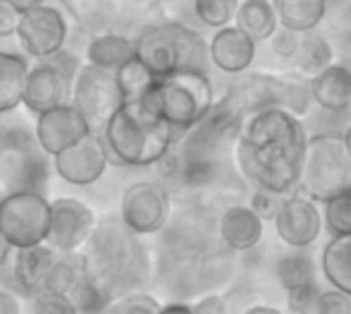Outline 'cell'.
I'll return each instance as SVG.
<instances>
[{"mask_svg":"<svg viewBox=\"0 0 351 314\" xmlns=\"http://www.w3.org/2000/svg\"><path fill=\"white\" fill-rule=\"evenodd\" d=\"M306 140L304 123L286 109L249 113L237 134L239 169L255 189L288 195L298 187Z\"/></svg>","mask_w":351,"mask_h":314,"instance_id":"1","label":"cell"},{"mask_svg":"<svg viewBox=\"0 0 351 314\" xmlns=\"http://www.w3.org/2000/svg\"><path fill=\"white\" fill-rule=\"evenodd\" d=\"M86 280L109 304L113 298L136 292L148 278V255L123 222H101L78 251Z\"/></svg>","mask_w":351,"mask_h":314,"instance_id":"2","label":"cell"},{"mask_svg":"<svg viewBox=\"0 0 351 314\" xmlns=\"http://www.w3.org/2000/svg\"><path fill=\"white\" fill-rule=\"evenodd\" d=\"M179 138L146 99L123 103L103 128L109 160L121 167L156 165Z\"/></svg>","mask_w":351,"mask_h":314,"instance_id":"3","label":"cell"},{"mask_svg":"<svg viewBox=\"0 0 351 314\" xmlns=\"http://www.w3.org/2000/svg\"><path fill=\"white\" fill-rule=\"evenodd\" d=\"M134 56L156 76L179 70H208L206 39L183 23H160L134 41Z\"/></svg>","mask_w":351,"mask_h":314,"instance_id":"4","label":"cell"},{"mask_svg":"<svg viewBox=\"0 0 351 314\" xmlns=\"http://www.w3.org/2000/svg\"><path fill=\"white\" fill-rule=\"evenodd\" d=\"M181 136L206 119L214 107V88L204 70H179L156 80L144 97Z\"/></svg>","mask_w":351,"mask_h":314,"instance_id":"5","label":"cell"},{"mask_svg":"<svg viewBox=\"0 0 351 314\" xmlns=\"http://www.w3.org/2000/svg\"><path fill=\"white\" fill-rule=\"evenodd\" d=\"M298 189L317 204H325L335 195L351 191V152L343 136L337 132L308 136Z\"/></svg>","mask_w":351,"mask_h":314,"instance_id":"6","label":"cell"},{"mask_svg":"<svg viewBox=\"0 0 351 314\" xmlns=\"http://www.w3.org/2000/svg\"><path fill=\"white\" fill-rule=\"evenodd\" d=\"M45 152L25 128H0V185L10 191H39L47 177Z\"/></svg>","mask_w":351,"mask_h":314,"instance_id":"7","label":"cell"},{"mask_svg":"<svg viewBox=\"0 0 351 314\" xmlns=\"http://www.w3.org/2000/svg\"><path fill=\"white\" fill-rule=\"evenodd\" d=\"M49 230V202L39 191H10L0 200V232L14 249L41 245Z\"/></svg>","mask_w":351,"mask_h":314,"instance_id":"8","label":"cell"},{"mask_svg":"<svg viewBox=\"0 0 351 314\" xmlns=\"http://www.w3.org/2000/svg\"><path fill=\"white\" fill-rule=\"evenodd\" d=\"M70 103L84 115L93 132H103L111 115L123 105L115 72L88 62L80 64L72 80Z\"/></svg>","mask_w":351,"mask_h":314,"instance_id":"9","label":"cell"},{"mask_svg":"<svg viewBox=\"0 0 351 314\" xmlns=\"http://www.w3.org/2000/svg\"><path fill=\"white\" fill-rule=\"evenodd\" d=\"M121 222L138 237L160 232L171 218V195L154 181L132 183L121 197Z\"/></svg>","mask_w":351,"mask_h":314,"instance_id":"10","label":"cell"},{"mask_svg":"<svg viewBox=\"0 0 351 314\" xmlns=\"http://www.w3.org/2000/svg\"><path fill=\"white\" fill-rule=\"evenodd\" d=\"M97 226L93 210L76 197H58L49 202V230L45 245L58 255L78 253Z\"/></svg>","mask_w":351,"mask_h":314,"instance_id":"11","label":"cell"},{"mask_svg":"<svg viewBox=\"0 0 351 314\" xmlns=\"http://www.w3.org/2000/svg\"><path fill=\"white\" fill-rule=\"evenodd\" d=\"M68 33V23L62 10L41 4L21 14L14 35L29 56L35 60H47L66 47Z\"/></svg>","mask_w":351,"mask_h":314,"instance_id":"12","label":"cell"},{"mask_svg":"<svg viewBox=\"0 0 351 314\" xmlns=\"http://www.w3.org/2000/svg\"><path fill=\"white\" fill-rule=\"evenodd\" d=\"M51 165L58 177L70 185L86 187L97 183L105 175V169L109 165V150L103 140V134H86L76 144L53 154Z\"/></svg>","mask_w":351,"mask_h":314,"instance_id":"13","label":"cell"},{"mask_svg":"<svg viewBox=\"0 0 351 314\" xmlns=\"http://www.w3.org/2000/svg\"><path fill=\"white\" fill-rule=\"evenodd\" d=\"M276 232L290 249H308L325 228L317 202L304 193H288L274 218Z\"/></svg>","mask_w":351,"mask_h":314,"instance_id":"14","label":"cell"},{"mask_svg":"<svg viewBox=\"0 0 351 314\" xmlns=\"http://www.w3.org/2000/svg\"><path fill=\"white\" fill-rule=\"evenodd\" d=\"M90 132H93L90 123L70 101L60 103L49 111L37 115L35 121L37 144L47 156L62 152L64 148L76 144L80 138H84Z\"/></svg>","mask_w":351,"mask_h":314,"instance_id":"15","label":"cell"},{"mask_svg":"<svg viewBox=\"0 0 351 314\" xmlns=\"http://www.w3.org/2000/svg\"><path fill=\"white\" fill-rule=\"evenodd\" d=\"M72 82L47 60H39L33 68L27 72L25 90H23V105L35 113L41 115L49 111L51 107L66 103L70 97Z\"/></svg>","mask_w":351,"mask_h":314,"instance_id":"16","label":"cell"},{"mask_svg":"<svg viewBox=\"0 0 351 314\" xmlns=\"http://www.w3.org/2000/svg\"><path fill=\"white\" fill-rule=\"evenodd\" d=\"M255 49L257 43L234 25L218 29L208 43L210 62L226 74H243L253 64Z\"/></svg>","mask_w":351,"mask_h":314,"instance_id":"17","label":"cell"},{"mask_svg":"<svg viewBox=\"0 0 351 314\" xmlns=\"http://www.w3.org/2000/svg\"><path fill=\"white\" fill-rule=\"evenodd\" d=\"M218 237L230 251H251L263 239V220L251 206H232L218 220Z\"/></svg>","mask_w":351,"mask_h":314,"instance_id":"18","label":"cell"},{"mask_svg":"<svg viewBox=\"0 0 351 314\" xmlns=\"http://www.w3.org/2000/svg\"><path fill=\"white\" fill-rule=\"evenodd\" d=\"M313 101L329 113H341L351 107V68L331 64L311 78Z\"/></svg>","mask_w":351,"mask_h":314,"instance_id":"19","label":"cell"},{"mask_svg":"<svg viewBox=\"0 0 351 314\" xmlns=\"http://www.w3.org/2000/svg\"><path fill=\"white\" fill-rule=\"evenodd\" d=\"M14 251L16 253L12 257V278L16 286L25 290L27 294L39 292L43 288L45 276L51 269L58 253L45 243L25 247V249H14Z\"/></svg>","mask_w":351,"mask_h":314,"instance_id":"20","label":"cell"},{"mask_svg":"<svg viewBox=\"0 0 351 314\" xmlns=\"http://www.w3.org/2000/svg\"><path fill=\"white\" fill-rule=\"evenodd\" d=\"M234 27L249 35L255 43L269 39L280 27L276 6L271 0H245L234 14Z\"/></svg>","mask_w":351,"mask_h":314,"instance_id":"21","label":"cell"},{"mask_svg":"<svg viewBox=\"0 0 351 314\" xmlns=\"http://www.w3.org/2000/svg\"><path fill=\"white\" fill-rule=\"evenodd\" d=\"M29 64L21 53L0 51V115L23 105V90Z\"/></svg>","mask_w":351,"mask_h":314,"instance_id":"22","label":"cell"},{"mask_svg":"<svg viewBox=\"0 0 351 314\" xmlns=\"http://www.w3.org/2000/svg\"><path fill=\"white\" fill-rule=\"evenodd\" d=\"M280 27L296 33L315 31L327 12V0H274Z\"/></svg>","mask_w":351,"mask_h":314,"instance_id":"23","label":"cell"},{"mask_svg":"<svg viewBox=\"0 0 351 314\" xmlns=\"http://www.w3.org/2000/svg\"><path fill=\"white\" fill-rule=\"evenodd\" d=\"M321 271L331 288L351 296V234L329 241L321 257Z\"/></svg>","mask_w":351,"mask_h":314,"instance_id":"24","label":"cell"},{"mask_svg":"<svg viewBox=\"0 0 351 314\" xmlns=\"http://www.w3.org/2000/svg\"><path fill=\"white\" fill-rule=\"evenodd\" d=\"M134 56V41L119 33H101L88 41L86 62L105 70H115Z\"/></svg>","mask_w":351,"mask_h":314,"instance_id":"25","label":"cell"},{"mask_svg":"<svg viewBox=\"0 0 351 314\" xmlns=\"http://www.w3.org/2000/svg\"><path fill=\"white\" fill-rule=\"evenodd\" d=\"M274 95L276 107L290 111L296 117L308 113L313 93H311V78L304 74H284L274 76Z\"/></svg>","mask_w":351,"mask_h":314,"instance_id":"26","label":"cell"},{"mask_svg":"<svg viewBox=\"0 0 351 314\" xmlns=\"http://www.w3.org/2000/svg\"><path fill=\"white\" fill-rule=\"evenodd\" d=\"M113 72H115V80H117L123 103L142 101L154 88V84L158 80L136 56H132L128 62H123Z\"/></svg>","mask_w":351,"mask_h":314,"instance_id":"27","label":"cell"},{"mask_svg":"<svg viewBox=\"0 0 351 314\" xmlns=\"http://www.w3.org/2000/svg\"><path fill=\"white\" fill-rule=\"evenodd\" d=\"M304 37H300V47L296 51V62L300 68V74L304 76H315L321 70H325L327 66H331L333 60V49L329 45V41L323 35H317L313 31L302 33Z\"/></svg>","mask_w":351,"mask_h":314,"instance_id":"28","label":"cell"},{"mask_svg":"<svg viewBox=\"0 0 351 314\" xmlns=\"http://www.w3.org/2000/svg\"><path fill=\"white\" fill-rule=\"evenodd\" d=\"M302 251L304 249H294V253L282 257L276 265V278L286 292L317 282V267L313 259Z\"/></svg>","mask_w":351,"mask_h":314,"instance_id":"29","label":"cell"},{"mask_svg":"<svg viewBox=\"0 0 351 314\" xmlns=\"http://www.w3.org/2000/svg\"><path fill=\"white\" fill-rule=\"evenodd\" d=\"M82 263H80V255L78 253H70V255H58L51 269L45 276L43 288L47 292L53 294H66L70 296L72 290L78 286V282L82 280Z\"/></svg>","mask_w":351,"mask_h":314,"instance_id":"30","label":"cell"},{"mask_svg":"<svg viewBox=\"0 0 351 314\" xmlns=\"http://www.w3.org/2000/svg\"><path fill=\"white\" fill-rule=\"evenodd\" d=\"M323 224L331 237L351 234V191L331 197L323 204Z\"/></svg>","mask_w":351,"mask_h":314,"instance_id":"31","label":"cell"},{"mask_svg":"<svg viewBox=\"0 0 351 314\" xmlns=\"http://www.w3.org/2000/svg\"><path fill=\"white\" fill-rule=\"evenodd\" d=\"M239 0H193L195 16L212 29L228 27L234 21Z\"/></svg>","mask_w":351,"mask_h":314,"instance_id":"32","label":"cell"},{"mask_svg":"<svg viewBox=\"0 0 351 314\" xmlns=\"http://www.w3.org/2000/svg\"><path fill=\"white\" fill-rule=\"evenodd\" d=\"M160 304L142 292H128L123 296L113 298L107 304L105 314H158Z\"/></svg>","mask_w":351,"mask_h":314,"instance_id":"33","label":"cell"},{"mask_svg":"<svg viewBox=\"0 0 351 314\" xmlns=\"http://www.w3.org/2000/svg\"><path fill=\"white\" fill-rule=\"evenodd\" d=\"M33 314H80V311L70 296L39 290L33 294Z\"/></svg>","mask_w":351,"mask_h":314,"instance_id":"34","label":"cell"},{"mask_svg":"<svg viewBox=\"0 0 351 314\" xmlns=\"http://www.w3.org/2000/svg\"><path fill=\"white\" fill-rule=\"evenodd\" d=\"M321 288L319 282L304 284L288 292V309L292 314H315V306L319 300Z\"/></svg>","mask_w":351,"mask_h":314,"instance_id":"35","label":"cell"},{"mask_svg":"<svg viewBox=\"0 0 351 314\" xmlns=\"http://www.w3.org/2000/svg\"><path fill=\"white\" fill-rule=\"evenodd\" d=\"M315 314H351V296L331 288V290H321Z\"/></svg>","mask_w":351,"mask_h":314,"instance_id":"36","label":"cell"},{"mask_svg":"<svg viewBox=\"0 0 351 314\" xmlns=\"http://www.w3.org/2000/svg\"><path fill=\"white\" fill-rule=\"evenodd\" d=\"M284 197L286 195H282V193H274L267 189H255V193L251 197V208L261 216V220H274Z\"/></svg>","mask_w":351,"mask_h":314,"instance_id":"37","label":"cell"},{"mask_svg":"<svg viewBox=\"0 0 351 314\" xmlns=\"http://www.w3.org/2000/svg\"><path fill=\"white\" fill-rule=\"evenodd\" d=\"M300 35L302 33H296L292 29H286V27H278L276 33L269 37L271 39V49L276 51V56L288 60V58H294L298 47H300Z\"/></svg>","mask_w":351,"mask_h":314,"instance_id":"38","label":"cell"},{"mask_svg":"<svg viewBox=\"0 0 351 314\" xmlns=\"http://www.w3.org/2000/svg\"><path fill=\"white\" fill-rule=\"evenodd\" d=\"M191 309L193 314H230L226 298L220 294H206Z\"/></svg>","mask_w":351,"mask_h":314,"instance_id":"39","label":"cell"},{"mask_svg":"<svg viewBox=\"0 0 351 314\" xmlns=\"http://www.w3.org/2000/svg\"><path fill=\"white\" fill-rule=\"evenodd\" d=\"M19 21H21V12H16V8L8 0H0V37L14 35Z\"/></svg>","mask_w":351,"mask_h":314,"instance_id":"40","label":"cell"},{"mask_svg":"<svg viewBox=\"0 0 351 314\" xmlns=\"http://www.w3.org/2000/svg\"><path fill=\"white\" fill-rule=\"evenodd\" d=\"M0 314H23L21 300L6 288L0 286Z\"/></svg>","mask_w":351,"mask_h":314,"instance_id":"41","label":"cell"},{"mask_svg":"<svg viewBox=\"0 0 351 314\" xmlns=\"http://www.w3.org/2000/svg\"><path fill=\"white\" fill-rule=\"evenodd\" d=\"M158 314H193V309L189 304H181V302H173L167 306H160Z\"/></svg>","mask_w":351,"mask_h":314,"instance_id":"42","label":"cell"},{"mask_svg":"<svg viewBox=\"0 0 351 314\" xmlns=\"http://www.w3.org/2000/svg\"><path fill=\"white\" fill-rule=\"evenodd\" d=\"M14 8H16V12H27V10H31V8H35V6H41V4H45V0H8Z\"/></svg>","mask_w":351,"mask_h":314,"instance_id":"43","label":"cell"},{"mask_svg":"<svg viewBox=\"0 0 351 314\" xmlns=\"http://www.w3.org/2000/svg\"><path fill=\"white\" fill-rule=\"evenodd\" d=\"M10 253H12V247H10V243H8V241L2 237V232H0V265H4V263L8 261Z\"/></svg>","mask_w":351,"mask_h":314,"instance_id":"44","label":"cell"},{"mask_svg":"<svg viewBox=\"0 0 351 314\" xmlns=\"http://www.w3.org/2000/svg\"><path fill=\"white\" fill-rule=\"evenodd\" d=\"M245 314H284L280 309L276 306H267V304H257V306H251Z\"/></svg>","mask_w":351,"mask_h":314,"instance_id":"45","label":"cell"},{"mask_svg":"<svg viewBox=\"0 0 351 314\" xmlns=\"http://www.w3.org/2000/svg\"><path fill=\"white\" fill-rule=\"evenodd\" d=\"M343 140H346V144H348V148H350L351 152V123L346 128V132H343Z\"/></svg>","mask_w":351,"mask_h":314,"instance_id":"46","label":"cell"},{"mask_svg":"<svg viewBox=\"0 0 351 314\" xmlns=\"http://www.w3.org/2000/svg\"><path fill=\"white\" fill-rule=\"evenodd\" d=\"M2 197H4V195H2V191H0V200H2Z\"/></svg>","mask_w":351,"mask_h":314,"instance_id":"47","label":"cell"},{"mask_svg":"<svg viewBox=\"0 0 351 314\" xmlns=\"http://www.w3.org/2000/svg\"><path fill=\"white\" fill-rule=\"evenodd\" d=\"M350 68H351V56H350Z\"/></svg>","mask_w":351,"mask_h":314,"instance_id":"48","label":"cell"}]
</instances>
